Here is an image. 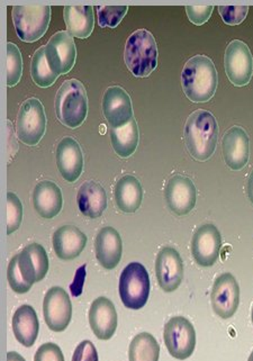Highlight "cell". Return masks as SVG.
Wrapping results in <instances>:
<instances>
[{"instance_id":"cell-1","label":"cell","mask_w":253,"mask_h":361,"mask_svg":"<svg viewBox=\"0 0 253 361\" xmlns=\"http://www.w3.org/2000/svg\"><path fill=\"white\" fill-rule=\"evenodd\" d=\"M218 140V126L211 113L194 111L185 126V143L192 158L206 161L214 154Z\"/></svg>"},{"instance_id":"cell-2","label":"cell","mask_w":253,"mask_h":361,"mask_svg":"<svg viewBox=\"0 0 253 361\" xmlns=\"http://www.w3.org/2000/svg\"><path fill=\"white\" fill-rule=\"evenodd\" d=\"M217 71L209 56H195L185 64L181 73L183 90L192 103H206L217 90Z\"/></svg>"},{"instance_id":"cell-3","label":"cell","mask_w":253,"mask_h":361,"mask_svg":"<svg viewBox=\"0 0 253 361\" xmlns=\"http://www.w3.org/2000/svg\"><path fill=\"white\" fill-rule=\"evenodd\" d=\"M58 121L69 128L82 126L88 114V98L84 85L77 79L64 81L56 97Z\"/></svg>"},{"instance_id":"cell-4","label":"cell","mask_w":253,"mask_h":361,"mask_svg":"<svg viewBox=\"0 0 253 361\" xmlns=\"http://www.w3.org/2000/svg\"><path fill=\"white\" fill-rule=\"evenodd\" d=\"M124 60L135 77L150 75L158 64V47L152 34L147 30L134 32L126 42Z\"/></svg>"},{"instance_id":"cell-5","label":"cell","mask_w":253,"mask_h":361,"mask_svg":"<svg viewBox=\"0 0 253 361\" xmlns=\"http://www.w3.org/2000/svg\"><path fill=\"white\" fill-rule=\"evenodd\" d=\"M150 295V277L143 264L132 262L124 268L120 277V296L130 310H141Z\"/></svg>"},{"instance_id":"cell-6","label":"cell","mask_w":253,"mask_h":361,"mask_svg":"<svg viewBox=\"0 0 253 361\" xmlns=\"http://www.w3.org/2000/svg\"><path fill=\"white\" fill-rule=\"evenodd\" d=\"M13 22L23 42L33 43L47 33L51 20L50 6H14Z\"/></svg>"},{"instance_id":"cell-7","label":"cell","mask_w":253,"mask_h":361,"mask_svg":"<svg viewBox=\"0 0 253 361\" xmlns=\"http://www.w3.org/2000/svg\"><path fill=\"white\" fill-rule=\"evenodd\" d=\"M47 130L44 107L37 98H28L20 106L17 115V137L28 147H35Z\"/></svg>"},{"instance_id":"cell-8","label":"cell","mask_w":253,"mask_h":361,"mask_svg":"<svg viewBox=\"0 0 253 361\" xmlns=\"http://www.w3.org/2000/svg\"><path fill=\"white\" fill-rule=\"evenodd\" d=\"M163 339L173 358H190L196 347V332L192 323L183 317L170 319L164 326Z\"/></svg>"},{"instance_id":"cell-9","label":"cell","mask_w":253,"mask_h":361,"mask_svg":"<svg viewBox=\"0 0 253 361\" xmlns=\"http://www.w3.org/2000/svg\"><path fill=\"white\" fill-rule=\"evenodd\" d=\"M224 66L234 86H247L253 73V58L248 45L240 39L232 41L226 47Z\"/></svg>"},{"instance_id":"cell-10","label":"cell","mask_w":253,"mask_h":361,"mask_svg":"<svg viewBox=\"0 0 253 361\" xmlns=\"http://www.w3.org/2000/svg\"><path fill=\"white\" fill-rule=\"evenodd\" d=\"M44 319L50 330L62 332L73 317V304L69 295L61 287H52L45 294L43 303Z\"/></svg>"},{"instance_id":"cell-11","label":"cell","mask_w":253,"mask_h":361,"mask_svg":"<svg viewBox=\"0 0 253 361\" xmlns=\"http://www.w3.org/2000/svg\"><path fill=\"white\" fill-rule=\"evenodd\" d=\"M45 53L51 70L56 75H67L75 63L77 50L73 39L68 32L54 34L45 47Z\"/></svg>"},{"instance_id":"cell-12","label":"cell","mask_w":253,"mask_h":361,"mask_svg":"<svg viewBox=\"0 0 253 361\" xmlns=\"http://www.w3.org/2000/svg\"><path fill=\"white\" fill-rule=\"evenodd\" d=\"M211 306L218 317L230 319L239 307V283L233 275L226 272L215 281L211 290Z\"/></svg>"},{"instance_id":"cell-13","label":"cell","mask_w":253,"mask_h":361,"mask_svg":"<svg viewBox=\"0 0 253 361\" xmlns=\"http://www.w3.org/2000/svg\"><path fill=\"white\" fill-rule=\"evenodd\" d=\"M156 274L163 292H175L184 278V264L178 251L171 247L161 249L156 257Z\"/></svg>"},{"instance_id":"cell-14","label":"cell","mask_w":253,"mask_h":361,"mask_svg":"<svg viewBox=\"0 0 253 361\" xmlns=\"http://www.w3.org/2000/svg\"><path fill=\"white\" fill-rule=\"evenodd\" d=\"M222 238L220 231L213 224H205L192 236V253L202 267H211L220 257Z\"/></svg>"},{"instance_id":"cell-15","label":"cell","mask_w":253,"mask_h":361,"mask_svg":"<svg viewBox=\"0 0 253 361\" xmlns=\"http://www.w3.org/2000/svg\"><path fill=\"white\" fill-rule=\"evenodd\" d=\"M103 113L111 128L126 126L134 118L131 97L121 87H109L104 94Z\"/></svg>"},{"instance_id":"cell-16","label":"cell","mask_w":253,"mask_h":361,"mask_svg":"<svg viewBox=\"0 0 253 361\" xmlns=\"http://www.w3.org/2000/svg\"><path fill=\"white\" fill-rule=\"evenodd\" d=\"M222 153L224 161L230 169H243L249 161V135L241 126H232L222 139Z\"/></svg>"},{"instance_id":"cell-17","label":"cell","mask_w":253,"mask_h":361,"mask_svg":"<svg viewBox=\"0 0 253 361\" xmlns=\"http://www.w3.org/2000/svg\"><path fill=\"white\" fill-rule=\"evenodd\" d=\"M56 160L64 180L68 183L78 180L84 170V156L78 142L70 136H64L56 147Z\"/></svg>"},{"instance_id":"cell-18","label":"cell","mask_w":253,"mask_h":361,"mask_svg":"<svg viewBox=\"0 0 253 361\" xmlns=\"http://www.w3.org/2000/svg\"><path fill=\"white\" fill-rule=\"evenodd\" d=\"M166 200L169 209L175 214L183 216L190 214L197 200L195 185L190 178L175 176L168 181L166 187Z\"/></svg>"},{"instance_id":"cell-19","label":"cell","mask_w":253,"mask_h":361,"mask_svg":"<svg viewBox=\"0 0 253 361\" xmlns=\"http://www.w3.org/2000/svg\"><path fill=\"white\" fill-rule=\"evenodd\" d=\"M18 266L23 277L33 285L43 281L49 271V257L44 247L39 243H32L18 255Z\"/></svg>"},{"instance_id":"cell-20","label":"cell","mask_w":253,"mask_h":361,"mask_svg":"<svg viewBox=\"0 0 253 361\" xmlns=\"http://www.w3.org/2000/svg\"><path fill=\"white\" fill-rule=\"evenodd\" d=\"M90 324L98 339L109 340L117 329V313L114 304L106 298L94 300L90 310Z\"/></svg>"},{"instance_id":"cell-21","label":"cell","mask_w":253,"mask_h":361,"mask_svg":"<svg viewBox=\"0 0 253 361\" xmlns=\"http://www.w3.org/2000/svg\"><path fill=\"white\" fill-rule=\"evenodd\" d=\"M96 258L105 269H114L122 259L123 243L120 233L111 226L98 232L95 241Z\"/></svg>"},{"instance_id":"cell-22","label":"cell","mask_w":253,"mask_h":361,"mask_svg":"<svg viewBox=\"0 0 253 361\" xmlns=\"http://www.w3.org/2000/svg\"><path fill=\"white\" fill-rule=\"evenodd\" d=\"M87 245V236L73 226H64L53 234V249L62 260H73L80 256Z\"/></svg>"},{"instance_id":"cell-23","label":"cell","mask_w":253,"mask_h":361,"mask_svg":"<svg viewBox=\"0 0 253 361\" xmlns=\"http://www.w3.org/2000/svg\"><path fill=\"white\" fill-rule=\"evenodd\" d=\"M33 205L35 211L43 219L51 220L56 217L61 212L63 205L61 189L53 181H41L34 188Z\"/></svg>"},{"instance_id":"cell-24","label":"cell","mask_w":253,"mask_h":361,"mask_svg":"<svg viewBox=\"0 0 253 361\" xmlns=\"http://www.w3.org/2000/svg\"><path fill=\"white\" fill-rule=\"evenodd\" d=\"M77 203L85 216L90 219L101 217L107 207L105 189L95 181H86L79 188Z\"/></svg>"},{"instance_id":"cell-25","label":"cell","mask_w":253,"mask_h":361,"mask_svg":"<svg viewBox=\"0 0 253 361\" xmlns=\"http://www.w3.org/2000/svg\"><path fill=\"white\" fill-rule=\"evenodd\" d=\"M39 323L37 312L30 305H22L13 317L15 338L24 347H32L39 336Z\"/></svg>"},{"instance_id":"cell-26","label":"cell","mask_w":253,"mask_h":361,"mask_svg":"<svg viewBox=\"0 0 253 361\" xmlns=\"http://www.w3.org/2000/svg\"><path fill=\"white\" fill-rule=\"evenodd\" d=\"M115 202L124 213H135L143 200L141 183L133 176H124L117 181L114 190Z\"/></svg>"},{"instance_id":"cell-27","label":"cell","mask_w":253,"mask_h":361,"mask_svg":"<svg viewBox=\"0 0 253 361\" xmlns=\"http://www.w3.org/2000/svg\"><path fill=\"white\" fill-rule=\"evenodd\" d=\"M63 17L68 33L78 39H87L94 30V14L92 6H66Z\"/></svg>"},{"instance_id":"cell-28","label":"cell","mask_w":253,"mask_h":361,"mask_svg":"<svg viewBox=\"0 0 253 361\" xmlns=\"http://www.w3.org/2000/svg\"><path fill=\"white\" fill-rule=\"evenodd\" d=\"M109 134L113 149L121 158H128L137 151L140 134L135 118H132L122 128H111Z\"/></svg>"},{"instance_id":"cell-29","label":"cell","mask_w":253,"mask_h":361,"mask_svg":"<svg viewBox=\"0 0 253 361\" xmlns=\"http://www.w3.org/2000/svg\"><path fill=\"white\" fill-rule=\"evenodd\" d=\"M160 347L152 334L142 332L132 340L128 349L130 361H159Z\"/></svg>"},{"instance_id":"cell-30","label":"cell","mask_w":253,"mask_h":361,"mask_svg":"<svg viewBox=\"0 0 253 361\" xmlns=\"http://www.w3.org/2000/svg\"><path fill=\"white\" fill-rule=\"evenodd\" d=\"M31 75L34 82L41 88L52 86L58 79V75L53 73L49 66L45 47H39V50L34 53L32 58Z\"/></svg>"},{"instance_id":"cell-31","label":"cell","mask_w":253,"mask_h":361,"mask_svg":"<svg viewBox=\"0 0 253 361\" xmlns=\"http://www.w3.org/2000/svg\"><path fill=\"white\" fill-rule=\"evenodd\" d=\"M23 73L20 51L14 43H7V86L14 87L20 82Z\"/></svg>"},{"instance_id":"cell-32","label":"cell","mask_w":253,"mask_h":361,"mask_svg":"<svg viewBox=\"0 0 253 361\" xmlns=\"http://www.w3.org/2000/svg\"><path fill=\"white\" fill-rule=\"evenodd\" d=\"M98 23L101 27L115 28L128 13V6H98Z\"/></svg>"},{"instance_id":"cell-33","label":"cell","mask_w":253,"mask_h":361,"mask_svg":"<svg viewBox=\"0 0 253 361\" xmlns=\"http://www.w3.org/2000/svg\"><path fill=\"white\" fill-rule=\"evenodd\" d=\"M23 221V205L16 194H7V234L11 235L20 228Z\"/></svg>"},{"instance_id":"cell-34","label":"cell","mask_w":253,"mask_h":361,"mask_svg":"<svg viewBox=\"0 0 253 361\" xmlns=\"http://www.w3.org/2000/svg\"><path fill=\"white\" fill-rule=\"evenodd\" d=\"M7 277H8L11 289L17 294H25L31 289V283H27L24 279L22 272H20V266H18V255L11 259V262H9Z\"/></svg>"},{"instance_id":"cell-35","label":"cell","mask_w":253,"mask_h":361,"mask_svg":"<svg viewBox=\"0 0 253 361\" xmlns=\"http://www.w3.org/2000/svg\"><path fill=\"white\" fill-rule=\"evenodd\" d=\"M218 11L228 25H239L248 15V6H220Z\"/></svg>"},{"instance_id":"cell-36","label":"cell","mask_w":253,"mask_h":361,"mask_svg":"<svg viewBox=\"0 0 253 361\" xmlns=\"http://www.w3.org/2000/svg\"><path fill=\"white\" fill-rule=\"evenodd\" d=\"M34 361H64V357L58 345L49 342L39 348Z\"/></svg>"},{"instance_id":"cell-37","label":"cell","mask_w":253,"mask_h":361,"mask_svg":"<svg viewBox=\"0 0 253 361\" xmlns=\"http://www.w3.org/2000/svg\"><path fill=\"white\" fill-rule=\"evenodd\" d=\"M213 6H187V16L195 25H203L213 13Z\"/></svg>"},{"instance_id":"cell-38","label":"cell","mask_w":253,"mask_h":361,"mask_svg":"<svg viewBox=\"0 0 253 361\" xmlns=\"http://www.w3.org/2000/svg\"><path fill=\"white\" fill-rule=\"evenodd\" d=\"M73 361H98V353L92 341H82L75 348Z\"/></svg>"},{"instance_id":"cell-39","label":"cell","mask_w":253,"mask_h":361,"mask_svg":"<svg viewBox=\"0 0 253 361\" xmlns=\"http://www.w3.org/2000/svg\"><path fill=\"white\" fill-rule=\"evenodd\" d=\"M7 361H26L25 359L20 356V353H15V351H11L7 353Z\"/></svg>"},{"instance_id":"cell-40","label":"cell","mask_w":253,"mask_h":361,"mask_svg":"<svg viewBox=\"0 0 253 361\" xmlns=\"http://www.w3.org/2000/svg\"><path fill=\"white\" fill-rule=\"evenodd\" d=\"M248 195L250 198L251 203L253 204V171L251 173L250 177L248 180Z\"/></svg>"},{"instance_id":"cell-41","label":"cell","mask_w":253,"mask_h":361,"mask_svg":"<svg viewBox=\"0 0 253 361\" xmlns=\"http://www.w3.org/2000/svg\"><path fill=\"white\" fill-rule=\"evenodd\" d=\"M248 361H253V351L252 353H251L250 357H249Z\"/></svg>"},{"instance_id":"cell-42","label":"cell","mask_w":253,"mask_h":361,"mask_svg":"<svg viewBox=\"0 0 253 361\" xmlns=\"http://www.w3.org/2000/svg\"><path fill=\"white\" fill-rule=\"evenodd\" d=\"M252 323H253V309H252Z\"/></svg>"}]
</instances>
